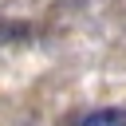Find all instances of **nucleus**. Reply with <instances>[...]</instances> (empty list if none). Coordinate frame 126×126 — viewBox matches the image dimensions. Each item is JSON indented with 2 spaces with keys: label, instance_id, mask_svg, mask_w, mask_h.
Listing matches in <instances>:
<instances>
[{
  "label": "nucleus",
  "instance_id": "1",
  "mask_svg": "<svg viewBox=\"0 0 126 126\" xmlns=\"http://www.w3.org/2000/svg\"><path fill=\"white\" fill-rule=\"evenodd\" d=\"M79 126H126V110L122 106H102V110H91Z\"/></svg>",
  "mask_w": 126,
  "mask_h": 126
},
{
  "label": "nucleus",
  "instance_id": "2",
  "mask_svg": "<svg viewBox=\"0 0 126 126\" xmlns=\"http://www.w3.org/2000/svg\"><path fill=\"white\" fill-rule=\"evenodd\" d=\"M8 35L28 39V28H24V24H8V20H0V43H8Z\"/></svg>",
  "mask_w": 126,
  "mask_h": 126
}]
</instances>
